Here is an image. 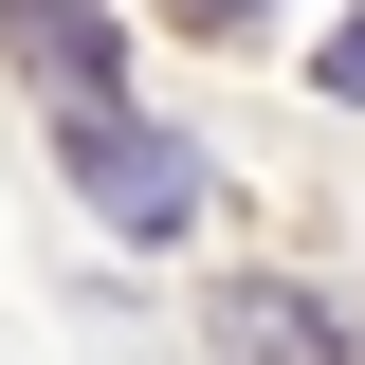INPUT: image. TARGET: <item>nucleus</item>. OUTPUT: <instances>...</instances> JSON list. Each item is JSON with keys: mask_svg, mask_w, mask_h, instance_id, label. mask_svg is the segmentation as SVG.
Returning a JSON list of instances; mask_svg holds the SVG:
<instances>
[{"mask_svg": "<svg viewBox=\"0 0 365 365\" xmlns=\"http://www.w3.org/2000/svg\"><path fill=\"white\" fill-rule=\"evenodd\" d=\"M55 165H73V201L110 237H182L201 220V146L182 128H128V110H55Z\"/></svg>", "mask_w": 365, "mask_h": 365, "instance_id": "f257e3e1", "label": "nucleus"}, {"mask_svg": "<svg viewBox=\"0 0 365 365\" xmlns=\"http://www.w3.org/2000/svg\"><path fill=\"white\" fill-rule=\"evenodd\" d=\"M220 365H365V329H329L311 292H274V274H237V292H220Z\"/></svg>", "mask_w": 365, "mask_h": 365, "instance_id": "7ed1b4c3", "label": "nucleus"}, {"mask_svg": "<svg viewBox=\"0 0 365 365\" xmlns=\"http://www.w3.org/2000/svg\"><path fill=\"white\" fill-rule=\"evenodd\" d=\"M165 19H201V37H237V19H274V0H165Z\"/></svg>", "mask_w": 365, "mask_h": 365, "instance_id": "39448f33", "label": "nucleus"}, {"mask_svg": "<svg viewBox=\"0 0 365 365\" xmlns=\"http://www.w3.org/2000/svg\"><path fill=\"white\" fill-rule=\"evenodd\" d=\"M329 110H365V19H347V37H329Z\"/></svg>", "mask_w": 365, "mask_h": 365, "instance_id": "20e7f679", "label": "nucleus"}, {"mask_svg": "<svg viewBox=\"0 0 365 365\" xmlns=\"http://www.w3.org/2000/svg\"><path fill=\"white\" fill-rule=\"evenodd\" d=\"M0 37L55 110H110V0H0Z\"/></svg>", "mask_w": 365, "mask_h": 365, "instance_id": "f03ea898", "label": "nucleus"}]
</instances>
